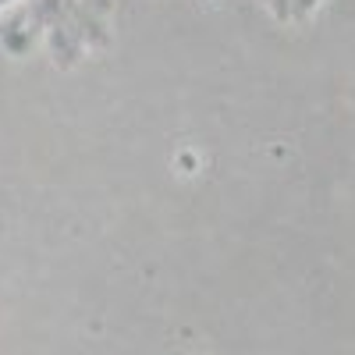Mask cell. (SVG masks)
Listing matches in <instances>:
<instances>
[{
  "instance_id": "obj_1",
  "label": "cell",
  "mask_w": 355,
  "mask_h": 355,
  "mask_svg": "<svg viewBox=\"0 0 355 355\" xmlns=\"http://www.w3.org/2000/svg\"><path fill=\"white\" fill-rule=\"evenodd\" d=\"M270 4H277V8H284V11H288V4H291V0H270Z\"/></svg>"
}]
</instances>
